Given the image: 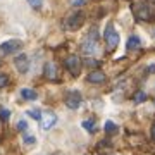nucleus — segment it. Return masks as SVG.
<instances>
[{
  "instance_id": "f257e3e1",
  "label": "nucleus",
  "mask_w": 155,
  "mask_h": 155,
  "mask_svg": "<svg viewBox=\"0 0 155 155\" xmlns=\"http://www.w3.org/2000/svg\"><path fill=\"white\" fill-rule=\"evenodd\" d=\"M81 50H83V54H86V55L97 54V50H98V29L97 28L90 29V33L86 35V38L81 41Z\"/></svg>"
},
{
  "instance_id": "f03ea898",
  "label": "nucleus",
  "mask_w": 155,
  "mask_h": 155,
  "mask_svg": "<svg viewBox=\"0 0 155 155\" xmlns=\"http://www.w3.org/2000/svg\"><path fill=\"white\" fill-rule=\"evenodd\" d=\"M104 38H105V43H107V48L109 50L117 48V45H119V35H117V31H116V28H114L112 22H109V24L105 26Z\"/></svg>"
},
{
  "instance_id": "7ed1b4c3",
  "label": "nucleus",
  "mask_w": 155,
  "mask_h": 155,
  "mask_svg": "<svg viewBox=\"0 0 155 155\" xmlns=\"http://www.w3.org/2000/svg\"><path fill=\"white\" fill-rule=\"evenodd\" d=\"M83 21H84L83 12L78 11V12H74V14H71V16L64 21V29H67V31H76V29L81 28Z\"/></svg>"
},
{
  "instance_id": "20e7f679",
  "label": "nucleus",
  "mask_w": 155,
  "mask_h": 155,
  "mask_svg": "<svg viewBox=\"0 0 155 155\" xmlns=\"http://www.w3.org/2000/svg\"><path fill=\"white\" fill-rule=\"evenodd\" d=\"M22 48L21 40H7L4 43H0V54L2 55H11L14 52H19Z\"/></svg>"
},
{
  "instance_id": "39448f33",
  "label": "nucleus",
  "mask_w": 155,
  "mask_h": 155,
  "mask_svg": "<svg viewBox=\"0 0 155 155\" xmlns=\"http://www.w3.org/2000/svg\"><path fill=\"white\" fill-rule=\"evenodd\" d=\"M81 66H83V62L78 55H69L66 59V67L67 71L71 72L72 76H79V72H81Z\"/></svg>"
},
{
  "instance_id": "423d86ee",
  "label": "nucleus",
  "mask_w": 155,
  "mask_h": 155,
  "mask_svg": "<svg viewBox=\"0 0 155 155\" xmlns=\"http://www.w3.org/2000/svg\"><path fill=\"white\" fill-rule=\"evenodd\" d=\"M81 102H83V97H81V93H79L78 90H71V91L66 95V105L69 107V109H72V110L79 109Z\"/></svg>"
},
{
  "instance_id": "0eeeda50",
  "label": "nucleus",
  "mask_w": 155,
  "mask_h": 155,
  "mask_svg": "<svg viewBox=\"0 0 155 155\" xmlns=\"http://www.w3.org/2000/svg\"><path fill=\"white\" fill-rule=\"evenodd\" d=\"M40 124H41V129L43 131H48V129H52L57 124V116L54 112H45V114H41Z\"/></svg>"
},
{
  "instance_id": "6e6552de",
  "label": "nucleus",
  "mask_w": 155,
  "mask_h": 155,
  "mask_svg": "<svg viewBox=\"0 0 155 155\" xmlns=\"http://www.w3.org/2000/svg\"><path fill=\"white\" fill-rule=\"evenodd\" d=\"M133 11H134V16L138 17L140 21H148L150 17H152V12H150L148 4H136Z\"/></svg>"
},
{
  "instance_id": "1a4fd4ad",
  "label": "nucleus",
  "mask_w": 155,
  "mask_h": 155,
  "mask_svg": "<svg viewBox=\"0 0 155 155\" xmlns=\"http://www.w3.org/2000/svg\"><path fill=\"white\" fill-rule=\"evenodd\" d=\"M14 66H16V69L21 74H26V72L29 71V59L26 54H19V55L14 59Z\"/></svg>"
},
{
  "instance_id": "9d476101",
  "label": "nucleus",
  "mask_w": 155,
  "mask_h": 155,
  "mask_svg": "<svg viewBox=\"0 0 155 155\" xmlns=\"http://www.w3.org/2000/svg\"><path fill=\"white\" fill-rule=\"evenodd\" d=\"M43 74H45L47 79H50V81L57 79V76H59V69H57L55 62H47V64H45V69H43Z\"/></svg>"
},
{
  "instance_id": "9b49d317",
  "label": "nucleus",
  "mask_w": 155,
  "mask_h": 155,
  "mask_svg": "<svg viewBox=\"0 0 155 155\" xmlns=\"http://www.w3.org/2000/svg\"><path fill=\"white\" fill-rule=\"evenodd\" d=\"M86 81H88V83H93V84L104 83V81H105V72L100 71V69H97V71H91L88 76H86Z\"/></svg>"
},
{
  "instance_id": "f8f14e48",
  "label": "nucleus",
  "mask_w": 155,
  "mask_h": 155,
  "mask_svg": "<svg viewBox=\"0 0 155 155\" xmlns=\"http://www.w3.org/2000/svg\"><path fill=\"white\" fill-rule=\"evenodd\" d=\"M141 45V40H140V36H136V35H133V36H129L127 38V43H126V48L127 50H136Z\"/></svg>"
},
{
  "instance_id": "ddd939ff",
  "label": "nucleus",
  "mask_w": 155,
  "mask_h": 155,
  "mask_svg": "<svg viewBox=\"0 0 155 155\" xmlns=\"http://www.w3.org/2000/svg\"><path fill=\"white\" fill-rule=\"evenodd\" d=\"M21 97L24 100H36L38 98V95H36V91L31 88H22L21 90Z\"/></svg>"
},
{
  "instance_id": "4468645a",
  "label": "nucleus",
  "mask_w": 155,
  "mask_h": 155,
  "mask_svg": "<svg viewBox=\"0 0 155 155\" xmlns=\"http://www.w3.org/2000/svg\"><path fill=\"white\" fill-rule=\"evenodd\" d=\"M117 124L116 122H112V121H107L105 122V133H109V134H114V133H117Z\"/></svg>"
},
{
  "instance_id": "2eb2a0df",
  "label": "nucleus",
  "mask_w": 155,
  "mask_h": 155,
  "mask_svg": "<svg viewBox=\"0 0 155 155\" xmlns=\"http://www.w3.org/2000/svg\"><path fill=\"white\" fill-rule=\"evenodd\" d=\"M81 126H83L86 131H90V133H93L95 131V122L93 121H83L81 122Z\"/></svg>"
},
{
  "instance_id": "dca6fc26",
  "label": "nucleus",
  "mask_w": 155,
  "mask_h": 155,
  "mask_svg": "<svg viewBox=\"0 0 155 155\" xmlns=\"http://www.w3.org/2000/svg\"><path fill=\"white\" fill-rule=\"evenodd\" d=\"M145 100H147V93H143V91H138V93L134 95V102L136 104H141Z\"/></svg>"
},
{
  "instance_id": "f3484780",
  "label": "nucleus",
  "mask_w": 155,
  "mask_h": 155,
  "mask_svg": "<svg viewBox=\"0 0 155 155\" xmlns=\"http://www.w3.org/2000/svg\"><path fill=\"white\" fill-rule=\"evenodd\" d=\"M26 114H28L29 117H33L35 121H40V119H41V112L40 110H28Z\"/></svg>"
},
{
  "instance_id": "a211bd4d",
  "label": "nucleus",
  "mask_w": 155,
  "mask_h": 155,
  "mask_svg": "<svg viewBox=\"0 0 155 155\" xmlns=\"http://www.w3.org/2000/svg\"><path fill=\"white\" fill-rule=\"evenodd\" d=\"M28 4L33 7V9H40V7L43 5V0H28Z\"/></svg>"
},
{
  "instance_id": "6ab92c4d",
  "label": "nucleus",
  "mask_w": 155,
  "mask_h": 155,
  "mask_svg": "<svg viewBox=\"0 0 155 155\" xmlns=\"http://www.w3.org/2000/svg\"><path fill=\"white\" fill-rule=\"evenodd\" d=\"M7 83H9V78H7L5 74H0V88H2V86H5Z\"/></svg>"
},
{
  "instance_id": "aec40b11",
  "label": "nucleus",
  "mask_w": 155,
  "mask_h": 155,
  "mask_svg": "<svg viewBox=\"0 0 155 155\" xmlns=\"http://www.w3.org/2000/svg\"><path fill=\"white\" fill-rule=\"evenodd\" d=\"M36 140H35V136H31V134H24V143H35Z\"/></svg>"
},
{
  "instance_id": "412c9836",
  "label": "nucleus",
  "mask_w": 155,
  "mask_h": 155,
  "mask_svg": "<svg viewBox=\"0 0 155 155\" xmlns=\"http://www.w3.org/2000/svg\"><path fill=\"white\" fill-rule=\"evenodd\" d=\"M86 0H71V5H74V7H79V5H83Z\"/></svg>"
},
{
  "instance_id": "4be33fe9",
  "label": "nucleus",
  "mask_w": 155,
  "mask_h": 155,
  "mask_svg": "<svg viewBox=\"0 0 155 155\" xmlns=\"http://www.w3.org/2000/svg\"><path fill=\"white\" fill-rule=\"evenodd\" d=\"M0 116H2V119H9V116H11V114H9V110L2 109V110H0Z\"/></svg>"
},
{
  "instance_id": "5701e85b",
  "label": "nucleus",
  "mask_w": 155,
  "mask_h": 155,
  "mask_svg": "<svg viewBox=\"0 0 155 155\" xmlns=\"http://www.w3.org/2000/svg\"><path fill=\"white\" fill-rule=\"evenodd\" d=\"M86 66H91V67L98 66V61H95V59H90V61H86Z\"/></svg>"
},
{
  "instance_id": "b1692460",
  "label": "nucleus",
  "mask_w": 155,
  "mask_h": 155,
  "mask_svg": "<svg viewBox=\"0 0 155 155\" xmlns=\"http://www.w3.org/2000/svg\"><path fill=\"white\" fill-rule=\"evenodd\" d=\"M17 127H19L21 131H24V129H28V124H26V122H24V121H21V122H19V124H17Z\"/></svg>"
},
{
  "instance_id": "393cba45",
  "label": "nucleus",
  "mask_w": 155,
  "mask_h": 155,
  "mask_svg": "<svg viewBox=\"0 0 155 155\" xmlns=\"http://www.w3.org/2000/svg\"><path fill=\"white\" fill-rule=\"evenodd\" d=\"M147 71H148V72H155V64H153V66H150Z\"/></svg>"
},
{
  "instance_id": "a878e982",
  "label": "nucleus",
  "mask_w": 155,
  "mask_h": 155,
  "mask_svg": "<svg viewBox=\"0 0 155 155\" xmlns=\"http://www.w3.org/2000/svg\"><path fill=\"white\" fill-rule=\"evenodd\" d=\"M152 138L155 140V122H153V126H152Z\"/></svg>"
}]
</instances>
